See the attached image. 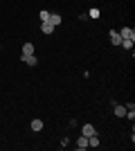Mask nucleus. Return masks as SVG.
Instances as JSON below:
<instances>
[{"instance_id":"10","label":"nucleus","mask_w":135,"mask_h":151,"mask_svg":"<svg viewBox=\"0 0 135 151\" xmlns=\"http://www.w3.org/2000/svg\"><path fill=\"white\" fill-rule=\"evenodd\" d=\"M29 126H32V131H36V133L43 131V122H41V120H32V124H29Z\"/></svg>"},{"instance_id":"1","label":"nucleus","mask_w":135,"mask_h":151,"mask_svg":"<svg viewBox=\"0 0 135 151\" xmlns=\"http://www.w3.org/2000/svg\"><path fill=\"white\" fill-rule=\"evenodd\" d=\"M54 29H56V27L52 25V23H47V20H43V23H41V32H43V34H47V36H50V34H54Z\"/></svg>"},{"instance_id":"8","label":"nucleus","mask_w":135,"mask_h":151,"mask_svg":"<svg viewBox=\"0 0 135 151\" xmlns=\"http://www.w3.org/2000/svg\"><path fill=\"white\" fill-rule=\"evenodd\" d=\"M47 23H52L54 27H59V25H61V16H59V14H50V18H47Z\"/></svg>"},{"instance_id":"6","label":"nucleus","mask_w":135,"mask_h":151,"mask_svg":"<svg viewBox=\"0 0 135 151\" xmlns=\"http://www.w3.org/2000/svg\"><path fill=\"white\" fill-rule=\"evenodd\" d=\"M108 36H110V43H113V45H119V43H122V36H119V32H113V29H110Z\"/></svg>"},{"instance_id":"12","label":"nucleus","mask_w":135,"mask_h":151,"mask_svg":"<svg viewBox=\"0 0 135 151\" xmlns=\"http://www.w3.org/2000/svg\"><path fill=\"white\" fill-rule=\"evenodd\" d=\"M23 54H34V45L32 43H25V45H23Z\"/></svg>"},{"instance_id":"5","label":"nucleus","mask_w":135,"mask_h":151,"mask_svg":"<svg viewBox=\"0 0 135 151\" xmlns=\"http://www.w3.org/2000/svg\"><path fill=\"white\" fill-rule=\"evenodd\" d=\"M113 111H115L117 117H126V106H122V104H115V106H113Z\"/></svg>"},{"instance_id":"2","label":"nucleus","mask_w":135,"mask_h":151,"mask_svg":"<svg viewBox=\"0 0 135 151\" xmlns=\"http://www.w3.org/2000/svg\"><path fill=\"white\" fill-rule=\"evenodd\" d=\"M119 36L122 38H135V29L133 27H122V29H119Z\"/></svg>"},{"instance_id":"7","label":"nucleus","mask_w":135,"mask_h":151,"mask_svg":"<svg viewBox=\"0 0 135 151\" xmlns=\"http://www.w3.org/2000/svg\"><path fill=\"white\" fill-rule=\"evenodd\" d=\"M133 43H135V38H122L119 45H122L124 50H133Z\"/></svg>"},{"instance_id":"4","label":"nucleus","mask_w":135,"mask_h":151,"mask_svg":"<svg viewBox=\"0 0 135 151\" xmlns=\"http://www.w3.org/2000/svg\"><path fill=\"white\" fill-rule=\"evenodd\" d=\"M20 59H23V61H25L27 65H39V59L34 57V54H23Z\"/></svg>"},{"instance_id":"13","label":"nucleus","mask_w":135,"mask_h":151,"mask_svg":"<svg viewBox=\"0 0 135 151\" xmlns=\"http://www.w3.org/2000/svg\"><path fill=\"white\" fill-rule=\"evenodd\" d=\"M88 18H99V9H90V12H88Z\"/></svg>"},{"instance_id":"14","label":"nucleus","mask_w":135,"mask_h":151,"mask_svg":"<svg viewBox=\"0 0 135 151\" xmlns=\"http://www.w3.org/2000/svg\"><path fill=\"white\" fill-rule=\"evenodd\" d=\"M47 18H50V12H45V9H43V12H41V23H43V20H47Z\"/></svg>"},{"instance_id":"11","label":"nucleus","mask_w":135,"mask_h":151,"mask_svg":"<svg viewBox=\"0 0 135 151\" xmlns=\"http://www.w3.org/2000/svg\"><path fill=\"white\" fill-rule=\"evenodd\" d=\"M88 147H99V135H97V133L88 138Z\"/></svg>"},{"instance_id":"3","label":"nucleus","mask_w":135,"mask_h":151,"mask_svg":"<svg viewBox=\"0 0 135 151\" xmlns=\"http://www.w3.org/2000/svg\"><path fill=\"white\" fill-rule=\"evenodd\" d=\"M95 126H92V124H84V126H81V135H86V138H90V135H95Z\"/></svg>"},{"instance_id":"9","label":"nucleus","mask_w":135,"mask_h":151,"mask_svg":"<svg viewBox=\"0 0 135 151\" xmlns=\"http://www.w3.org/2000/svg\"><path fill=\"white\" fill-rule=\"evenodd\" d=\"M77 149H88V138H86V135L77 138Z\"/></svg>"}]
</instances>
